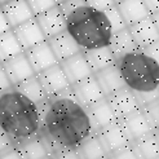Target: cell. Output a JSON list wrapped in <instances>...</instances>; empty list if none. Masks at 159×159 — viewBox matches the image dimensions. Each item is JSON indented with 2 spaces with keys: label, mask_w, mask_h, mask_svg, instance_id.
I'll list each match as a JSON object with an SVG mask.
<instances>
[{
  "label": "cell",
  "mask_w": 159,
  "mask_h": 159,
  "mask_svg": "<svg viewBox=\"0 0 159 159\" xmlns=\"http://www.w3.org/2000/svg\"><path fill=\"white\" fill-rule=\"evenodd\" d=\"M40 114L39 134L48 148L51 158L61 150L76 148L93 132L88 113L75 100L71 88L47 96L38 104Z\"/></svg>",
  "instance_id": "1"
},
{
  "label": "cell",
  "mask_w": 159,
  "mask_h": 159,
  "mask_svg": "<svg viewBox=\"0 0 159 159\" xmlns=\"http://www.w3.org/2000/svg\"><path fill=\"white\" fill-rule=\"evenodd\" d=\"M0 128L13 142L35 136L40 131L38 105L14 85L0 93Z\"/></svg>",
  "instance_id": "2"
},
{
  "label": "cell",
  "mask_w": 159,
  "mask_h": 159,
  "mask_svg": "<svg viewBox=\"0 0 159 159\" xmlns=\"http://www.w3.org/2000/svg\"><path fill=\"white\" fill-rule=\"evenodd\" d=\"M66 30L82 51L109 45L113 35L105 13L87 4L66 16Z\"/></svg>",
  "instance_id": "3"
},
{
  "label": "cell",
  "mask_w": 159,
  "mask_h": 159,
  "mask_svg": "<svg viewBox=\"0 0 159 159\" xmlns=\"http://www.w3.org/2000/svg\"><path fill=\"white\" fill-rule=\"evenodd\" d=\"M124 84L134 94L159 89V65L141 49L115 60Z\"/></svg>",
  "instance_id": "4"
},
{
  "label": "cell",
  "mask_w": 159,
  "mask_h": 159,
  "mask_svg": "<svg viewBox=\"0 0 159 159\" xmlns=\"http://www.w3.org/2000/svg\"><path fill=\"white\" fill-rule=\"evenodd\" d=\"M118 122L122 125L125 136L131 144L142 139L144 136H146L148 133L153 131L152 125L149 124L148 119L145 118L144 113L141 111L140 107L137 110L132 111V113L127 114L125 116L118 119Z\"/></svg>",
  "instance_id": "5"
},
{
  "label": "cell",
  "mask_w": 159,
  "mask_h": 159,
  "mask_svg": "<svg viewBox=\"0 0 159 159\" xmlns=\"http://www.w3.org/2000/svg\"><path fill=\"white\" fill-rule=\"evenodd\" d=\"M70 88H71V92H73L75 100L84 107L89 106L93 102L105 97L104 92H102L101 87L93 74L74 84H71Z\"/></svg>",
  "instance_id": "6"
},
{
  "label": "cell",
  "mask_w": 159,
  "mask_h": 159,
  "mask_svg": "<svg viewBox=\"0 0 159 159\" xmlns=\"http://www.w3.org/2000/svg\"><path fill=\"white\" fill-rule=\"evenodd\" d=\"M39 80H40L43 88L47 93V96H53V94H58L63 91L70 88L71 84L67 80V78L63 73V70L58 63L45 69L40 73L36 74Z\"/></svg>",
  "instance_id": "7"
},
{
  "label": "cell",
  "mask_w": 159,
  "mask_h": 159,
  "mask_svg": "<svg viewBox=\"0 0 159 159\" xmlns=\"http://www.w3.org/2000/svg\"><path fill=\"white\" fill-rule=\"evenodd\" d=\"M23 52H25L31 67L34 69L35 74L56 65V63H58V61L56 58V56H54L47 39L40 43L35 44V45H33L31 48L23 51Z\"/></svg>",
  "instance_id": "8"
},
{
  "label": "cell",
  "mask_w": 159,
  "mask_h": 159,
  "mask_svg": "<svg viewBox=\"0 0 159 159\" xmlns=\"http://www.w3.org/2000/svg\"><path fill=\"white\" fill-rule=\"evenodd\" d=\"M97 134V137L100 139L102 146L106 150V154H107V158L111 153L116 152L118 149H120L123 146H125L127 144H131L127 139L125 133L122 128V125L119 124V122H114L111 124H107L102 128L94 131Z\"/></svg>",
  "instance_id": "9"
},
{
  "label": "cell",
  "mask_w": 159,
  "mask_h": 159,
  "mask_svg": "<svg viewBox=\"0 0 159 159\" xmlns=\"http://www.w3.org/2000/svg\"><path fill=\"white\" fill-rule=\"evenodd\" d=\"M45 39H48L61 31L66 30V17L60 9L58 4L52 7L51 9L42 12L35 16Z\"/></svg>",
  "instance_id": "10"
},
{
  "label": "cell",
  "mask_w": 159,
  "mask_h": 159,
  "mask_svg": "<svg viewBox=\"0 0 159 159\" xmlns=\"http://www.w3.org/2000/svg\"><path fill=\"white\" fill-rule=\"evenodd\" d=\"M2 65L13 85L18 84L22 80H25V79L35 75V71L31 67L25 52H21L9 60L3 61Z\"/></svg>",
  "instance_id": "11"
},
{
  "label": "cell",
  "mask_w": 159,
  "mask_h": 159,
  "mask_svg": "<svg viewBox=\"0 0 159 159\" xmlns=\"http://www.w3.org/2000/svg\"><path fill=\"white\" fill-rule=\"evenodd\" d=\"M12 30H13V33L23 51H26V49L31 48L33 45L45 40V36L43 34L40 26H39L35 16L33 18L22 22L21 25L12 27Z\"/></svg>",
  "instance_id": "12"
},
{
  "label": "cell",
  "mask_w": 159,
  "mask_h": 159,
  "mask_svg": "<svg viewBox=\"0 0 159 159\" xmlns=\"http://www.w3.org/2000/svg\"><path fill=\"white\" fill-rule=\"evenodd\" d=\"M60 65L63 70V73H65L67 80L70 82V84H74L93 74V71L89 67L82 51L70 56L69 58L62 60L60 62Z\"/></svg>",
  "instance_id": "13"
},
{
  "label": "cell",
  "mask_w": 159,
  "mask_h": 159,
  "mask_svg": "<svg viewBox=\"0 0 159 159\" xmlns=\"http://www.w3.org/2000/svg\"><path fill=\"white\" fill-rule=\"evenodd\" d=\"M106 98L118 119L125 116L127 114H129L140 107L134 93L127 87L110 93L109 96H106Z\"/></svg>",
  "instance_id": "14"
},
{
  "label": "cell",
  "mask_w": 159,
  "mask_h": 159,
  "mask_svg": "<svg viewBox=\"0 0 159 159\" xmlns=\"http://www.w3.org/2000/svg\"><path fill=\"white\" fill-rule=\"evenodd\" d=\"M85 110H87V113H88L93 131H97V129L102 128V127L118 120V118L114 113V110L111 109L106 96L96 102H93L92 105L87 106Z\"/></svg>",
  "instance_id": "15"
},
{
  "label": "cell",
  "mask_w": 159,
  "mask_h": 159,
  "mask_svg": "<svg viewBox=\"0 0 159 159\" xmlns=\"http://www.w3.org/2000/svg\"><path fill=\"white\" fill-rule=\"evenodd\" d=\"M47 40H48L58 62H61L65 58H69L70 56L82 51L79 44L75 42V39L67 33V30L61 31V33L48 38Z\"/></svg>",
  "instance_id": "16"
},
{
  "label": "cell",
  "mask_w": 159,
  "mask_h": 159,
  "mask_svg": "<svg viewBox=\"0 0 159 159\" xmlns=\"http://www.w3.org/2000/svg\"><path fill=\"white\" fill-rule=\"evenodd\" d=\"M128 29L140 49L145 48L146 45L154 43L159 39V30L157 29L152 16L133 23V25L128 26Z\"/></svg>",
  "instance_id": "17"
},
{
  "label": "cell",
  "mask_w": 159,
  "mask_h": 159,
  "mask_svg": "<svg viewBox=\"0 0 159 159\" xmlns=\"http://www.w3.org/2000/svg\"><path fill=\"white\" fill-rule=\"evenodd\" d=\"M93 75L96 78V80L98 82L105 96H109L110 93H113L118 89H122L125 87L124 80L120 73H119V69L116 67L115 62L96 71V73H93Z\"/></svg>",
  "instance_id": "18"
},
{
  "label": "cell",
  "mask_w": 159,
  "mask_h": 159,
  "mask_svg": "<svg viewBox=\"0 0 159 159\" xmlns=\"http://www.w3.org/2000/svg\"><path fill=\"white\" fill-rule=\"evenodd\" d=\"M0 8L11 27H16L22 22L34 17V13L26 0H11V2L2 4Z\"/></svg>",
  "instance_id": "19"
},
{
  "label": "cell",
  "mask_w": 159,
  "mask_h": 159,
  "mask_svg": "<svg viewBox=\"0 0 159 159\" xmlns=\"http://www.w3.org/2000/svg\"><path fill=\"white\" fill-rule=\"evenodd\" d=\"M14 146L17 148L22 158H31V159L51 158L49 150L39 133L29 139L14 142Z\"/></svg>",
  "instance_id": "20"
},
{
  "label": "cell",
  "mask_w": 159,
  "mask_h": 159,
  "mask_svg": "<svg viewBox=\"0 0 159 159\" xmlns=\"http://www.w3.org/2000/svg\"><path fill=\"white\" fill-rule=\"evenodd\" d=\"M109 48L113 52L115 60L122 57L123 54L131 53L134 51H139V45L134 42V39L132 36V34L129 33V29L125 27L119 31L113 33L109 42Z\"/></svg>",
  "instance_id": "21"
},
{
  "label": "cell",
  "mask_w": 159,
  "mask_h": 159,
  "mask_svg": "<svg viewBox=\"0 0 159 159\" xmlns=\"http://www.w3.org/2000/svg\"><path fill=\"white\" fill-rule=\"evenodd\" d=\"M116 7L122 13L127 26H131L150 16L144 0H122L116 3Z\"/></svg>",
  "instance_id": "22"
},
{
  "label": "cell",
  "mask_w": 159,
  "mask_h": 159,
  "mask_svg": "<svg viewBox=\"0 0 159 159\" xmlns=\"http://www.w3.org/2000/svg\"><path fill=\"white\" fill-rule=\"evenodd\" d=\"M82 52H83L84 57L93 73H96V71L115 62V57H114L113 52H111V49L109 48V45L97 47V48H92V49H85Z\"/></svg>",
  "instance_id": "23"
},
{
  "label": "cell",
  "mask_w": 159,
  "mask_h": 159,
  "mask_svg": "<svg viewBox=\"0 0 159 159\" xmlns=\"http://www.w3.org/2000/svg\"><path fill=\"white\" fill-rule=\"evenodd\" d=\"M132 146L136 157L140 159H159V140L157 139L154 131L132 142Z\"/></svg>",
  "instance_id": "24"
},
{
  "label": "cell",
  "mask_w": 159,
  "mask_h": 159,
  "mask_svg": "<svg viewBox=\"0 0 159 159\" xmlns=\"http://www.w3.org/2000/svg\"><path fill=\"white\" fill-rule=\"evenodd\" d=\"M76 153H78V158H89V159L107 158L106 150L102 146L101 141L94 131L76 148Z\"/></svg>",
  "instance_id": "25"
},
{
  "label": "cell",
  "mask_w": 159,
  "mask_h": 159,
  "mask_svg": "<svg viewBox=\"0 0 159 159\" xmlns=\"http://www.w3.org/2000/svg\"><path fill=\"white\" fill-rule=\"evenodd\" d=\"M14 87L22 94H25L27 98H30L33 102H35L36 105L47 97V93H45V91H44L43 85H42V83H40V80H39L36 74L25 79V80H22L18 84H16Z\"/></svg>",
  "instance_id": "26"
},
{
  "label": "cell",
  "mask_w": 159,
  "mask_h": 159,
  "mask_svg": "<svg viewBox=\"0 0 159 159\" xmlns=\"http://www.w3.org/2000/svg\"><path fill=\"white\" fill-rule=\"evenodd\" d=\"M21 52H23V49L12 29L0 34V62L9 60Z\"/></svg>",
  "instance_id": "27"
},
{
  "label": "cell",
  "mask_w": 159,
  "mask_h": 159,
  "mask_svg": "<svg viewBox=\"0 0 159 159\" xmlns=\"http://www.w3.org/2000/svg\"><path fill=\"white\" fill-rule=\"evenodd\" d=\"M141 111L144 113L145 118L148 119L149 124L152 125L153 131L159 128V97L146 102L140 106Z\"/></svg>",
  "instance_id": "28"
},
{
  "label": "cell",
  "mask_w": 159,
  "mask_h": 159,
  "mask_svg": "<svg viewBox=\"0 0 159 159\" xmlns=\"http://www.w3.org/2000/svg\"><path fill=\"white\" fill-rule=\"evenodd\" d=\"M104 13H105L106 18H107V21L110 23V27H111V30H113V33L122 30V29L128 27V26H127V23H125V21H124V18H123L122 13L119 12L116 4L111 5L110 8L105 9Z\"/></svg>",
  "instance_id": "29"
},
{
  "label": "cell",
  "mask_w": 159,
  "mask_h": 159,
  "mask_svg": "<svg viewBox=\"0 0 159 159\" xmlns=\"http://www.w3.org/2000/svg\"><path fill=\"white\" fill-rule=\"evenodd\" d=\"M29 7L31 8L34 16L42 13V12H45L51 9L52 7L57 5V2L56 0H26Z\"/></svg>",
  "instance_id": "30"
},
{
  "label": "cell",
  "mask_w": 159,
  "mask_h": 159,
  "mask_svg": "<svg viewBox=\"0 0 159 159\" xmlns=\"http://www.w3.org/2000/svg\"><path fill=\"white\" fill-rule=\"evenodd\" d=\"M109 158H118V159H134L137 158L136 157V153H134L133 150V146L132 144H127L125 146L118 149L116 152L111 153L109 155Z\"/></svg>",
  "instance_id": "31"
},
{
  "label": "cell",
  "mask_w": 159,
  "mask_h": 159,
  "mask_svg": "<svg viewBox=\"0 0 159 159\" xmlns=\"http://www.w3.org/2000/svg\"><path fill=\"white\" fill-rule=\"evenodd\" d=\"M85 5V2L84 0H65V2H62L58 4L60 9L62 11V13L66 16H69L71 12H74L75 9H78V8H80Z\"/></svg>",
  "instance_id": "32"
},
{
  "label": "cell",
  "mask_w": 159,
  "mask_h": 159,
  "mask_svg": "<svg viewBox=\"0 0 159 159\" xmlns=\"http://www.w3.org/2000/svg\"><path fill=\"white\" fill-rule=\"evenodd\" d=\"M84 2L87 5H89L97 11H102V12L115 4L114 0H84Z\"/></svg>",
  "instance_id": "33"
},
{
  "label": "cell",
  "mask_w": 159,
  "mask_h": 159,
  "mask_svg": "<svg viewBox=\"0 0 159 159\" xmlns=\"http://www.w3.org/2000/svg\"><path fill=\"white\" fill-rule=\"evenodd\" d=\"M141 51L144 53H146L149 57H152L159 65V39H158V40H155L154 43L146 45L145 48H142Z\"/></svg>",
  "instance_id": "34"
},
{
  "label": "cell",
  "mask_w": 159,
  "mask_h": 159,
  "mask_svg": "<svg viewBox=\"0 0 159 159\" xmlns=\"http://www.w3.org/2000/svg\"><path fill=\"white\" fill-rule=\"evenodd\" d=\"M12 85H13L12 82L9 80V78H8L5 70L2 65V62H0V93H2L3 91H5V89H8V88H11Z\"/></svg>",
  "instance_id": "35"
},
{
  "label": "cell",
  "mask_w": 159,
  "mask_h": 159,
  "mask_svg": "<svg viewBox=\"0 0 159 159\" xmlns=\"http://www.w3.org/2000/svg\"><path fill=\"white\" fill-rule=\"evenodd\" d=\"M14 145L13 140L8 136V134L0 128V154H2L4 150H7L8 148H11Z\"/></svg>",
  "instance_id": "36"
},
{
  "label": "cell",
  "mask_w": 159,
  "mask_h": 159,
  "mask_svg": "<svg viewBox=\"0 0 159 159\" xmlns=\"http://www.w3.org/2000/svg\"><path fill=\"white\" fill-rule=\"evenodd\" d=\"M144 3L148 8L150 16L159 11V0H144Z\"/></svg>",
  "instance_id": "37"
},
{
  "label": "cell",
  "mask_w": 159,
  "mask_h": 159,
  "mask_svg": "<svg viewBox=\"0 0 159 159\" xmlns=\"http://www.w3.org/2000/svg\"><path fill=\"white\" fill-rule=\"evenodd\" d=\"M9 29H12V27L9 26V23H8L5 16H4L3 11H2V8H0V34L5 33V31L9 30Z\"/></svg>",
  "instance_id": "38"
},
{
  "label": "cell",
  "mask_w": 159,
  "mask_h": 159,
  "mask_svg": "<svg viewBox=\"0 0 159 159\" xmlns=\"http://www.w3.org/2000/svg\"><path fill=\"white\" fill-rule=\"evenodd\" d=\"M152 18H153V21H154V23H155V26H157V29L159 30V11L152 14Z\"/></svg>",
  "instance_id": "39"
},
{
  "label": "cell",
  "mask_w": 159,
  "mask_h": 159,
  "mask_svg": "<svg viewBox=\"0 0 159 159\" xmlns=\"http://www.w3.org/2000/svg\"><path fill=\"white\" fill-rule=\"evenodd\" d=\"M154 133H155V136H157V139L159 140V128H158V129H154Z\"/></svg>",
  "instance_id": "40"
},
{
  "label": "cell",
  "mask_w": 159,
  "mask_h": 159,
  "mask_svg": "<svg viewBox=\"0 0 159 159\" xmlns=\"http://www.w3.org/2000/svg\"><path fill=\"white\" fill-rule=\"evenodd\" d=\"M7 2H11V0H0V5L4 4V3H7Z\"/></svg>",
  "instance_id": "41"
},
{
  "label": "cell",
  "mask_w": 159,
  "mask_h": 159,
  "mask_svg": "<svg viewBox=\"0 0 159 159\" xmlns=\"http://www.w3.org/2000/svg\"><path fill=\"white\" fill-rule=\"evenodd\" d=\"M57 2V4H60V3H62V2H65V0H56Z\"/></svg>",
  "instance_id": "42"
},
{
  "label": "cell",
  "mask_w": 159,
  "mask_h": 159,
  "mask_svg": "<svg viewBox=\"0 0 159 159\" xmlns=\"http://www.w3.org/2000/svg\"><path fill=\"white\" fill-rule=\"evenodd\" d=\"M114 2H115V4H116V3H119V2H122V0H114Z\"/></svg>",
  "instance_id": "43"
}]
</instances>
